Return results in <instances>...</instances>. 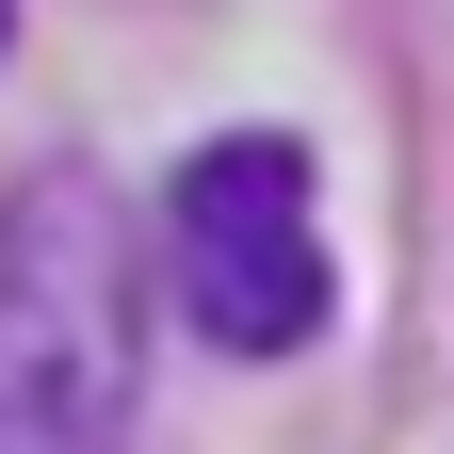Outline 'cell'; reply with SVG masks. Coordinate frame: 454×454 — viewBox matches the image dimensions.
Instances as JSON below:
<instances>
[{
    "label": "cell",
    "instance_id": "6da1fadb",
    "mask_svg": "<svg viewBox=\"0 0 454 454\" xmlns=\"http://www.w3.org/2000/svg\"><path fill=\"white\" fill-rule=\"evenodd\" d=\"M146 389V260L98 162L0 195V454H130Z\"/></svg>",
    "mask_w": 454,
    "mask_h": 454
},
{
    "label": "cell",
    "instance_id": "7a4b0ae2",
    "mask_svg": "<svg viewBox=\"0 0 454 454\" xmlns=\"http://www.w3.org/2000/svg\"><path fill=\"white\" fill-rule=\"evenodd\" d=\"M162 293L211 357H293L325 340V227H309V162L276 130H227L162 179Z\"/></svg>",
    "mask_w": 454,
    "mask_h": 454
},
{
    "label": "cell",
    "instance_id": "3957f363",
    "mask_svg": "<svg viewBox=\"0 0 454 454\" xmlns=\"http://www.w3.org/2000/svg\"><path fill=\"white\" fill-rule=\"evenodd\" d=\"M0 33H17V0H0Z\"/></svg>",
    "mask_w": 454,
    "mask_h": 454
}]
</instances>
